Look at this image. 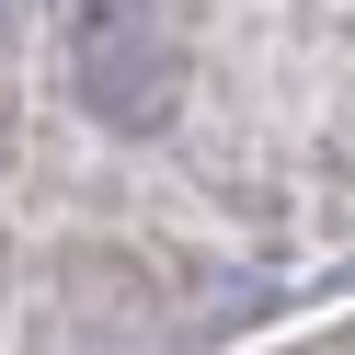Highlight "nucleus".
Returning <instances> with one entry per match:
<instances>
[{
    "instance_id": "obj_1",
    "label": "nucleus",
    "mask_w": 355,
    "mask_h": 355,
    "mask_svg": "<svg viewBox=\"0 0 355 355\" xmlns=\"http://www.w3.org/2000/svg\"><path fill=\"white\" fill-rule=\"evenodd\" d=\"M0 12H12V0H0Z\"/></svg>"
}]
</instances>
